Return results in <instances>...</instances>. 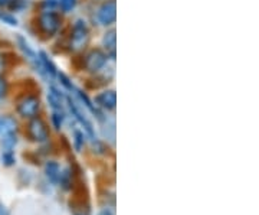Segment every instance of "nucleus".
<instances>
[{"label":"nucleus","instance_id":"obj_18","mask_svg":"<svg viewBox=\"0 0 259 215\" xmlns=\"http://www.w3.org/2000/svg\"><path fill=\"white\" fill-rule=\"evenodd\" d=\"M0 22L9 25V26H18V18L13 12L8 9H0Z\"/></svg>","mask_w":259,"mask_h":215},{"label":"nucleus","instance_id":"obj_12","mask_svg":"<svg viewBox=\"0 0 259 215\" xmlns=\"http://www.w3.org/2000/svg\"><path fill=\"white\" fill-rule=\"evenodd\" d=\"M102 44L105 48V54L110 56L111 59H115V52H117V37H115V29L108 30L104 38H102Z\"/></svg>","mask_w":259,"mask_h":215},{"label":"nucleus","instance_id":"obj_17","mask_svg":"<svg viewBox=\"0 0 259 215\" xmlns=\"http://www.w3.org/2000/svg\"><path fill=\"white\" fill-rule=\"evenodd\" d=\"M0 160L6 168H12L16 165V155L13 150H2L0 153Z\"/></svg>","mask_w":259,"mask_h":215},{"label":"nucleus","instance_id":"obj_13","mask_svg":"<svg viewBox=\"0 0 259 215\" xmlns=\"http://www.w3.org/2000/svg\"><path fill=\"white\" fill-rule=\"evenodd\" d=\"M64 100L65 97L58 88H55V87H51V88H49V93H48V103H49V107H51L52 110H64Z\"/></svg>","mask_w":259,"mask_h":215},{"label":"nucleus","instance_id":"obj_16","mask_svg":"<svg viewBox=\"0 0 259 215\" xmlns=\"http://www.w3.org/2000/svg\"><path fill=\"white\" fill-rule=\"evenodd\" d=\"M72 143H74V148L76 152H82L83 146H85V143H87V136H85V133L82 130H74L72 133Z\"/></svg>","mask_w":259,"mask_h":215},{"label":"nucleus","instance_id":"obj_6","mask_svg":"<svg viewBox=\"0 0 259 215\" xmlns=\"http://www.w3.org/2000/svg\"><path fill=\"white\" fill-rule=\"evenodd\" d=\"M18 47L20 48L22 54L26 56L29 64L35 68V71L39 73L40 75H45V71L42 68V64H40V58H39V55L33 51V48L29 45V42L23 37H18Z\"/></svg>","mask_w":259,"mask_h":215},{"label":"nucleus","instance_id":"obj_11","mask_svg":"<svg viewBox=\"0 0 259 215\" xmlns=\"http://www.w3.org/2000/svg\"><path fill=\"white\" fill-rule=\"evenodd\" d=\"M75 182V172L72 166H66L62 168L61 170V175L58 179V187L61 188L62 191H71L74 188Z\"/></svg>","mask_w":259,"mask_h":215},{"label":"nucleus","instance_id":"obj_23","mask_svg":"<svg viewBox=\"0 0 259 215\" xmlns=\"http://www.w3.org/2000/svg\"><path fill=\"white\" fill-rule=\"evenodd\" d=\"M56 75L59 77V80H61V84L64 85L66 90H69V91H74L75 87H74V84H72V81H71V80H69V78H68V77H66L64 73H58Z\"/></svg>","mask_w":259,"mask_h":215},{"label":"nucleus","instance_id":"obj_1","mask_svg":"<svg viewBox=\"0 0 259 215\" xmlns=\"http://www.w3.org/2000/svg\"><path fill=\"white\" fill-rule=\"evenodd\" d=\"M90 28L83 19L75 20L72 30H71V38H69V49L72 52H81L90 44Z\"/></svg>","mask_w":259,"mask_h":215},{"label":"nucleus","instance_id":"obj_20","mask_svg":"<svg viewBox=\"0 0 259 215\" xmlns=\"http://www.w3.org/2000/svg\"><path fill=\"white\" fill-rule=\"evenodd\" d=\"M19 139L16 134H9V136H5L2 137V146L3 150H13L18 146Z\"/></svg>","mask_w":259,"mask_h":215},{"label":"nucleus","instance_id":"obj_26","mask_svg":"<svg viewBox=\"0 0 259 215\" xmlns=\"http://www.w3.org/2000/svg\"><path fill=\"white\" fill-rule=\"evenodd\" d=\"M98 215H115V211H114V208L112 206H104L101 211L98 212Z\"/></svg>","mask_w":259,"mask_h":215},{"label":"nucleus","instance_id":"obj_24","mask_svg":"<svg viewBox=\"0 0 259 215\" xmlns=\"http://www.w3.org/2000/svg\"><path fill=\"white\" fill-rule=\"evenodd\" d=\"M8 56H6V54L0 49V73L2 74H5V71L8 69Z\"/></svg>","mask_w":259,"mask_h":215},{"label":"nucleus","instance_id":"obj_10","mask_svg":"<svg viewBox=\"0 0 259 215\" xmlns=\"http://www.w3.org/2000/svg\"><path fill=\"white\" fill-rule=\"evenodd\" d=\"M61 170H62V166H61L59 162L52 159L47 160L45 166H44V173H45L47 182H49L52 187L58 185V179H59V175H61Z\"/></svg>","mask_w":259,"mask_h":215},{"label":"nucleus","instance_id":"obj_15","mask_svg":"<svg viewBox=\"0 0 259 215\" xmlns=\"http://www.w3.org/2000/svg\"><path fill=\"white\" fill-rule=\"evenodd\" d=\"M65 120H66V114H65L64 110H52L51 123L55 127V130H61L64 127Z\"/></svg>","mask_w":259,"mask_h":215},{"label":"nucleus","instance_id":"obj_2","mask_svg":"<svg viewBox=\"0 0 259 215\" xmlns=\"http://www.w3.org/2000/svg\"><path fill=\"white\" fill-rule=\"evenodd\" d=\"M40 112V100L35 94H25L16 101V113L20 119L30 120Z\"/></svg>","mask_w":259,"mask_h":215},{"label":"nucleus","instance_id":"obj_27","mask_svg":"<svg viewBox=\"0 0 259 215\" xmlns=\"http://www.w3.org/2000/svg\"><path fill=\"white\" fill-rule=\"evenodd\" d=\"M0 215H10V209L3 202H0Z\"/></svg>","mask_w":259,"mask_h":215},{"label":"nucleus","instance_id":"obj_9","mask_svg":"<svg viewBox=\"0 0 259 215\" xmlns=\"http://www.w3.org/2000/svg\"><path fill=\"white\" fill-rule=\"evenodd\" d=\"M18 130L19 122L13 114H0V137L16 134Z\"/></svg>","mask_w":259,"mask_h":215},{"label":"nucleus","instance_id":"obj_22","mask_svg":"<svg viewBox=\"0 0 259 215\" xmlns=\"http://www.w3.org/2000/svg\"><path fill=\"white\" fill-rule=\"evenodd\" d=\"M58 5L61 6V10L64 13H69L76 8L78 5V0H58Z\"/></svg>","mask_w":259,"mask_h":215},{"label":"nucleus","instance_id":"obj_25","mask_svg":"<svg viewBox=\"0 0 259 215\" xmlns=\"http://www.w3.org/2000/svg\"><path fill=\"white\" fill-rule=\"evenodd\" d=\"M42 5H44L45 10H54V8L58 5V0H44Z\"/></svg>","mask_w":259,"mask_h":215},{"label":"nucleus","instance_id":"obj_7","mask_svg":"<svg viewBox=\"0 0 259 215\" xmlns=\"http://www.w3.org/2000/svg\"><path fill=\"white\" fill-rule=\"evenodd\" d=\"M97 19L104 26H110L117 19V3L115 0H107L102 3L101 8L97 12Z\"/></svg>","mask_w":259,"mask_h":215},{"label":"nucleus","instance_id":"obj_4","mask_svg":"<svg viewBox=\"0 0 259 215\" xmlns=\"http://www.w3.org/2000/svg\"><path fill=\"white\" fill-rule=\"evenodd\" d=\"M61 25H62V20L54 10H44L37 16V28L40 30V33L47 38L56 35L58 30L61 29Z\"/></svg>","mask_w":259,"mask_h":215},{"label":"nucleus","instance_id":"obj_28","mask_svg":"<svg viewBox=\"0 0 259 215\" xmlns=\"http://www.w3.org/2000/svg\"><path fill=\"white\" fill-rule=\"evenodd\" d=\"M10 0H0V9H8Z\"/></svg>","mask_w":259,"mask_h":215},{"label":"nucleus","instance_id":"obj_8","mask_svg":"<svg viewBox=\"0 0 259 215\" xmlns=\"http://www.w3.org/2000/svg\"><path fill=\"white\" fill-rule=\"evenodd\" d=\"M94 103L98 109H102L105 112H114L117 107V94L114 90H104L95 95Z\"/></svg>","mask_w":259,"mask_h":215},{"label":"nucleus","instance_id":"obj_14","mask_svg":"<svg viewBox=\"0 0 259 215\" xmlns=\"http://www.w3.org/2000/svg\"><path fill=\"white\" fill-rule=\"evenodd\" d=\"M39 58H40V64H42V68H44L45 74L55 77L58 74V69H56L55 64L52 62L51 56H48L47 52H39Z\"/></svg>","mask_w":259,"mask_h":215},{"label":"nucleus","instance_id":"obj_5","mask_svg":"<svg viewBox=\"0 0 259 215\" xmlns=\"http://www.w3.org/2000/svg\"><path fill=\"white\" fill-rule=\"evenodd\" d=\"M108 55L102 52L101 49H91L83 56V68L88 73H98L107 65Z\"/></svg>","mask_w":259,"mask_h":215},{"label":"nucleus","instance_id":"obj_19","mask_svg":"<svg viewBox=\"0 0 259 215\" xmlns=\"http://www.w3.org/2000/svg\"><path fill=\"white\" fill-rule=\"evenodd\" d=\"M10 93V83L8 77L0 73V101H3Z\"/></svg>","mask_w":259,"mask_h":215},{"label":"nucleus","instance_id":"obj_21","mask_svg":"<svg viewBox=\"0 0 259 215\" xmlns=\"http://www.w3.org/2000/svg\"><path fill=\"white\" fill-rule=\"evenodd\" d=\"M71 214L72 215H90L91 214V208L88 204L83 205V202L81 204H71Z\"/></svg>","mask_w":259,"mask_h":215},{"label":"nucleus","instance_id":"obj_3","mask_svg":"<svg viewBox=\"0 0 259 215\" xmlns=\"http://www.w3.org/2000/svg\"><path fill=\"white\" fill-rule=\"evenodd\" d=\"M26 136L30 141L37 145H45L51 139V133L47 122L42 117H33L26 124Z\"/></svg>","mask_w":259,"mask_h":215}]
</instances>
